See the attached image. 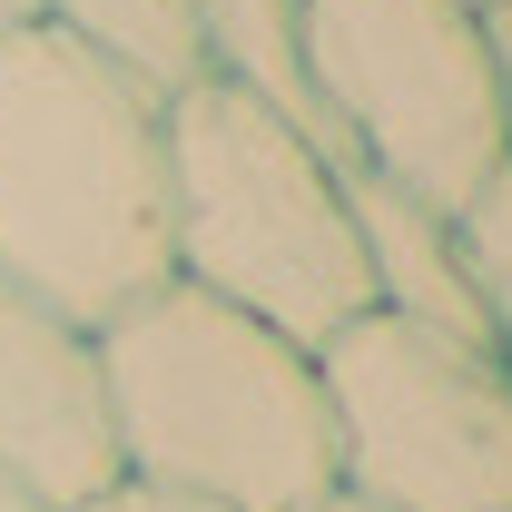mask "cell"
Wrapping results in <instances>:
<instances>
[{
  "mask_svg": "<svg viewBox=\"0 0 512 512\" xmlns=\"http://www.w3.org/2000/svg\"><path fill=\"white\" fill-rule=\"evenodd\" d=\"M0 276L79 325L128 316L168 266V99L69 50L50 20L0 30Z\"/></svg>",
  "mask_w": 512,
  "mask_h": 512,
  "instance_id": "1",
  "label": "cell"
},
{
  "mask_svg": "<svg viewBox=\"0 0 512 512\" xmlns=\"http://www.w3.org/2000/svg\"><path fill=\"white\" fill-rule=\"evenodd\" d=\"M119 473L217 512H306L335 493L316 345L237 316L197 286H158L99 325Z\"/></svg>",
  "mask_w": 512,
  "mask_h": 512,
  "instance_id": "2",
  "label": "cell"
},
{
  "mask_svg": "<svg viewBox=\"0 0 512 512\" xmlns=\"http://www.w3.org/2000/svg\"><path fill=\"white\" fill-rule=\"evenodd\" d=\"M168 266L286 345H325L375 306L345 168L217 79L168 99Z\"/></svg>",
  "mask_w": 512,
  "mask_h": 512,
  "instance_id": "3",
  "label": "cell"
},
{
  "mask_svg": "<svg viewBox=\"0 0 512 512\" xmlns=\"http://www.w3.org/2000/svg\"><path fill=\"white\" fill-rule=\"evenodd\" d=\"M306 69L345 178L463 207L512 158L493 30L473 0H306Z\"/></svg>",
  "mask_w": 512,
  "mask_h": 512,
  "instance_id": "4",
  "label": "cell"
},
{
  "mask_svg": "<svg viewBox=\"0 0 512 512\" xmlns=\"http://www.w3.org/2000/svg\"><path fill=\"white\" fill-rule=\"evenodd\" d=\"M335 483L384 512H512V375L493 345L365 306L316 345Z\"/></svg>",
  "mask_w": 512,
  "mask_h": 512,
  "instance_id": "5",
  "label": "cell"
},
{
  "mask_svg": "<svg viewBox=\"0 0 512 512\" xmlns=\"http://www.w3.org/2000/svg\"><path fill=\"white\" fill-rule=\"evenodd\" d=\"M0 483H20L50 512H79L119 483L99 325L40 306L10 276H0Z\"/></svg>",
  "mask_w": 512,
  "mask_h": 512,
  "instance_id": "6",
  "label": "cell"
},
{
  "mask_svg": "<svg viewBox=\"0 0 512 512\" xmlns=\"http://www.w3.org/2000/svg\"><path fill=\"white\" fill-rule=\"evenodd\" d=\"M345 197H355L365 286H375L384 316L483 345V296H473L463 217H453V207H434V197H414V188H384V178H345Z\"/></svg>",
  "mask_w": 512,
  "mask_h": 512,
  "instance_id": "7",
  "label": "cell"
},
{
  "mask_svg": "<svg viewBox=\"0 0 512 512\" xmlns=\"http://www.w3.org/2000/svg\"><path fill=\"white\" fill-rule=\"evenodd\" d=\"M197 40H207V79L217 89L256 99L266 119H286L296 138H316L325 158H335L316 69H306V0H197Z\"/></svg>",
  "mask_w": 512,
  "mask_h": 512,
  "instance_id": "8",
  "label": "cell"
},
{
  "mask_svg": "<svg viewBox=\"0 0 512 512\" xmlns=\"http://www.w3.org/2000/svg\"><path fill=\"white\" fill-rule=\"evenodd\" d=\"M40 20L99 69L138 79L148 99H178L207 79V40H197V0H40Z\"/></svg>",
  "mask_w": 512,
  "mask_h": 512,
  "instance_id": "9",
  "label": "cell"
},
{
  "mask_svg": "<svg viewBox=\"0 0 512 512\" xmlns=\"http://www.w3.org/2000/svg\"><path fill=\"white\" fill-rule=\"evenodd\" d=\"M463 217V256H473V296H483V345L512 375V158L483 178V188L453 207Z\"/></svg>",
  "mask_w": 512,
  "mask_h": 512,
  "instance_id": "10",
  "label": "cell"
},
{
  "mask_svg": "<svg viewBox=\"0 0 512 512\" xmlns=\"http://www.w3.org/2000/svg\"><path fill=\"white\" fill-rule=\"evenodd\" d=\"M79 512H217V503H188V493H158V483H109V493H89Z\"/></svg>",
  "mask_w": 512,
  "mask_h": 512,
  "instance_id": "11",
  "label": "cell"
},
{
  "mask_svg": "<svg viewBox=\"0 0 512 512\" xmlns=\"http://www.w3.org/2000/svg\"><path fill=\"white\" fill-rule=\"evenodd\" d=\"M306 512H384V503H365V493H345V483H335V493H325V503H306Z\"/></svg>",
  "mask_w": 512,
  "mask_h": 512,
  "instance_id": "12",
  "label": "cell"
},
{
  "mask_svg": "<svg viewBox=\"0 0 512 512\" xmlns=\"http://www.w3.org/2000/svg\"><path fill=\"white\" fill-rule=\"evenodd\" d=\"M40 20V0H0V30H30Z\"/></svg>",
  "mask_w": 512,
  "mask_h": 512,
  "instance_id": "13",
  "label": "cell"
},
{
  "mask_svg": "<svg viewBox=\"0 0 512 512\" xmlns=\"http://www.w3.org/2000/svg\"><path fill=\"white\" fill-rule=\"evenodd\" d=\"M0 512H50V503H30V493H20V483H0Z\"/></svg>",
  "mask_w": 512,
  "mask_h": 512,
  "instance_id": "14",
  "label": "cell"
},
{
  "mask_svg": "<svg viewBox=\"0 0 512 512\" xmlns=\"http://www.w3.org/2000/svg\"><path fill=\"white\" fill-rule=\"evenodd\" d=\"M473 10H483V0H473Z\"/></svg>",
  "mask_w": 512,
  "mask_h": 512,
  "instance_id": "15",
  "label": "cell"
}]
</instances>
